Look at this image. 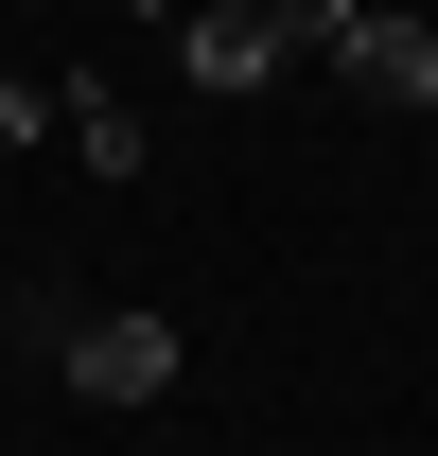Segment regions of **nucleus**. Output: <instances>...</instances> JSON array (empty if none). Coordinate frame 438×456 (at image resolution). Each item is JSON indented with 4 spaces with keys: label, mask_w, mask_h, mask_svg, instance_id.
Returning <instances> with one entry per match:
<instances>
[{
    "label": "nucleus",
    "mask_w": 438,
    "mask_h": 456,
    "mask_svg": "<svg viewBox=\"0 0 438 456\" xmlns=\"http://www.w3.org/2000/svg\"><path fill=\"white\" fill-rule=\"evenodd\" d=\"M53 369H70L88 403H175V369H193V351H175V316H70Z\"/></svg>",
    "instance_id": "1"
},
{
    "label": "nucleus",
    "mask_w": 438,
    "mask_h": 456,
    "mask_svg": "<svg viewBox=\"0 0 438 456\" xmlns=\"http://www.w3.org/2000/svg\"><path fill=\"white\" fill-rule=\"evenodd\" d=\"M175 70L193 88H280V0H175Z\"/></svg>",
    "instance_id": "2"
},
{
    "label": "nucleus",
    "mask_w": 438,
    "mask_h": 456,
    "mask_svg": "<svg viewBox=\"0 0 438 456\" xmlns=\"http://www.w3.org/2000/svg\"><path fill=\"white\" fill-rule=\"evenodd\" d=\"M333 70H351V88H385V106H438V18H403V0H351Z\"/></svg>",
    "instance_id": "3"
},
{
    "label": "nucleus",
    "mask_w": 438,
    "mask_h": 456,
    "mask_svg": "<svg viewBox=\"0 0 438 456\" xmlns=\"http://www.w3.org/2000/svg\"><path fill=\"white\" fill-rule=\"evenodd\" d=\"M53 141H70V159H88V175H141V159H158V123L123 106V88H88V70H70V88H53Z\"/></svg>",
    "instance_id": "4"
},
{
    "label": "nucleus",
    "mask_w": 438,
    "mask_h": 456,
    "mask_svg": "<svg viewBox=\"0 0 438 456\" xmlns=\"http://www.w3.org/2000/svg\"><path fill=\"white\" fill-rule=\"evenodd\" d=\"M53 88H70V70H18V53H0V141H53Z\"/></svg>",
    "instance_id": "5"
},
{
    "label": "nucleus",
    "mask_w": 438,
    "mask_h": 456,
    "mask_svg": "<svg viewBox=\"0 0 438 456\" xmlns=\"http://www.w3.org/2000/svg\"><path fill=\"white\" fill-rule=\"evenodd\" d=\"M123 18H175V0H123Z\"/></svg>",
    "instance_id": "6"
}]
</instances>
